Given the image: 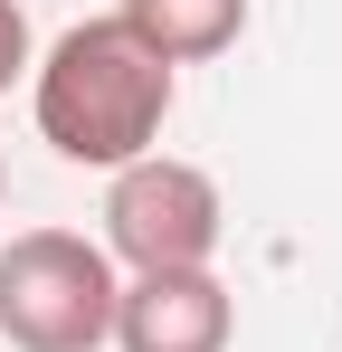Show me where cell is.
I'll return each mask as SVG.
<instances>
[{
    "instance_id": "obj_5",
    "label": "cell",
    "mask_w": 342,
    "mask_h": 352,
    "mask_svg": "<svg viewBox=\"0 0 342 352\" xmlns=\"http://www.w3.org/2000/svg\"><path fill=\"white\" fill-rule=\"evenodd\" d=\"M114 19L162 67H200V58H219V48H238L247 0H114Z\"/></svg>"
},
{
    "instance_id": "obj_2",
    "label": "cell",
    "mask_w": 342,
    "mask_h": 352,
    "mask_svg": "<svg viewBox=\"0 0 342 352\" xmlns=\"http://www.w3.org/2000/svg\"><path fill=\"white\" fill-rule=\"evenodd\" d=\"M0 333L19 352L114 343V257L76 229H19L0 248Z\"/></svg>"
},
{
    "instance_id": "obj_7",
    "label": "cell",
    "mask_w": 342,
    "mask_h": 352,
    "mask_svg": "<svg viewBox=\"0 0 342 352\" xmlns=\"http://www.w3.org/2000/svg\"><path fill=\"white\" fill-rule=\"evenodd\" d=\"M0 200H10V162H0Z\"/></svg>"
},
{
    "instance_id": "obj_3",
    "label": "cell",
    "mask_w": 342,
    "mask_h": 352,
    "mask_svg": "<svg viewBox=\"0 0 342 352\" xmlns=\"http://www.w3.org/2000/svg\"><path fill=\"white\" fill-rule=\"evenodd\" d=\"M219 181L200 162H171V153H143L124 162L105 190V257H124L133 276H171V267H209L219 257Z\"/></svg>"
},
{
    "instance_id": "obj_6",
    "label": "cell",
    "mask_w": 342,
    "mask_h": 352,
    "mask_svg": "<svg viewBox=\"0 0 342 352\" xmlns=\"http://www.w3.org/2000/svg\"><path fill=\"white\" fill-rule=\"evenodd\" d=\"M29 76V10L19 0H0V96Z\"/></svg>"
},
{
    "instance_id": "obj_4",
    "label": "cell",
    "mask_w": 342,
    "mask_h": 352,
    "mask_svg": "<svg viewBox=\"0 0 342 352\" xmlns=\"http://www.w3.org/2000/svg\"><path fill=\"white\" fill-rule=\"evenodd\" d=\"M228 333H238V305L209 267L114 286V343L124 352H228Z\"/></svg>"
},
{
    "instance_id": "obj_1",
    "label": "cell",
    "mask_w": 342,
    "mask_h": 352,
    "mask_svg": "<svg viewBox=\"0 0 342 352\" xmlns=\"http://www.w3.org/2000/svg\"><path fill=\"white\" fill-rule=\"evenodd\" d=\"M171 96H181V76H171L124 19H76L48 58H38L29 115H38V143H48L57 162L124 172V162H143V153L162 143Z\"/></svg>"
}]
</instances>
